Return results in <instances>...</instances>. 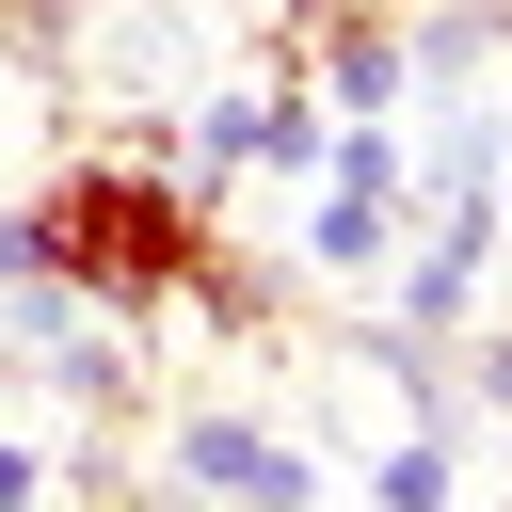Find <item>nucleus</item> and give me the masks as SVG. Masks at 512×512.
I'll use <instances>...</instances> for the list:
<instances>
[{
    "instance_id": "nucleus-1",
    "label": "nucleus",
    "mask_w": 512,
    "mask_h": 512,
    "mask_svg": "<svg viewBox=\"0 0 512 512\" xmlns=\"http://www.w3.org/2000/svg\"><path fill=\"white\" fill-rule=\"evenodd\" d=\"M208 192L176 176V160H128V144H80V160H48L32 176V240H48V272L80 288V304H112V320H176V288H192V256H208Z\"/></svg>"
},
{
    "instance_id": "nucleus-2",
    "label": "nucleus",
    "mask_w": 512,
    "mask_h": 512,
    "mask_svg": "<svg viewBox=\"0 0 512 512\" xmlns=\"http://www.w3.org/2000/svg\"><path fill=\"white\" fill-rule=\"evenodd\" d=\"M384 256H400V192H352V176H304V272L368 288Z\"/></svg>"
},
{
    "instance_id": "nucleus-3",
    "label": "nucleus",
    "mask_w": 512,
    "mask_h": 512,
    "mask_svg": "<svg viewBox=\"0 0 512 512\" xmlns=\"http://www.w3.org/2000/svg\"><path fill=\"white\" fill-rule=\"evenodd\" d=\"M352 512H464V432L448 416H400L384 448H368V496Z\"/></svg>"
},
{
    "instance_id": "nucleus-4",
    "label": "nucleus",
    "mask_w": 512,
    "mask_h": 512,
    "mask_svg": "<svg viewBox=\"0 0 512 512\" xmlns=\"http://www.w3.org/2000/svg\"><path fill=\"white\" fill-rule=\"evenodd\" d=\"M176 320H208V336H272V320H288V288H272V272H256V256H240V240L208 224V256H192Z\"/></svg>"
},
{
    "instance_id": "nucleus-5",
    "label": "nucleus",
    "mask_w": 512,
    "mask_h": 512,
    "mask_svg": "<svg viewBox=\"0 0 512 512\" xmlns=\"http://www.w3.org/2000/svg\"><path fill=\"white\" fill-rule=\"evenodd\" d=\"M448 416H464V432H512V304H480V320L448 336Z\"/></svg>"
},
{
    "instance_id": "nucleus-6",
    "label": "nucleus",
    "mask_w": 512,
    "mask_h": 512,
    "mask_svg": "<svg viewBox=\"0 0 512 512\" xmlns=\"http://www.w3.org/2000/svg\"><path fill=\"white\" fill-rule=\"evenodd\" d=\"M0 512H64V464H48L32 432H0Z\"/></svg>"
},
{
    "instance_id": "nucleus-7",
    "label": "nucleus",
    "mask_w": 512,
    "mask_h": 512,
    "mask_svg": "<svg viewBox=\"0 0 512 512\" xmlns=\"http://www.w3.org/2000/svg\"><path fill=\"white\" fill-rule=\"evenodd\" d=\"M32 272H48V240H32V192H16L0 208V288H32Z\"/></svg>"
},
{
    "instance_id": "nucleus-8",
    "label": "nucleus",
    "mask_w": 512,
    "mask_h": 512,
    "mask_svg": "<svg viewBox=\"0 0 512 512\" xmlns=\"http://www.w3.org/2000/svg\"><path fill=\"white\" fill-rule=\"evenodd\" d=\"M480 192H496V240H512V112H496V160H480Z\"/></svg>"
},
{
    "instance_id": "nucleus-9",
    "label": "nucleus",
    "mask_w": 512,
    "mask_h": 512,
    "mask_svg": "<svg viewBox=\"0 0 512 512\" xmlns=\"http://www.w3.org/2000/svg\"><path fill=\"white\" fill-rule=\"evenodd\" d=\"M64 512H160V496H128V480H112V496H64Z\"/></svg>"
},
{
    "instance_id": "nucleus-10",
    "label": "nucleus",
    "mask_w": 512,
    "mask_h": 512,
    "mask_svg": "<svg viewBox=\"0 0 512 512\" xmlns=\"http://www.w3.org/2000/svg\"><path fill=\"white\" fill-rule=\"evenodd\" d=\"M48 16H64V0H0V32H48Z\"/></svg>"
}]
</instances>
